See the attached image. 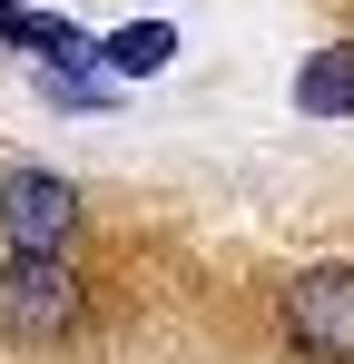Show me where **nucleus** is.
<instances>
[{
  "label": "nucleus",
  "mask_w": 354,
  "mask_h": 364,
  "mask_svg": "<svg viewBox=\"0 0 354 364\" xmlns=\"http://www.w3.org/2000/svg\"><path fill=\"white\" fill-rule=\"evenodd\" d=\"M276 335L295 364H354V256H315L276 286Z\"/></svg>",
  "instance_id": "nucleus-1"
},
{
  "label": "nucleus",
  "mask_w": 354,
  "mask_h": 364,
  "mask_svg": "<svg viewBox=\"0 0 354 364\" xmlns=\"http://www.w3.org/2000/svg\"><path fill=\"white\" fill-rule=\"evenodd\" d=\"M79 266L69 256H0V335L10 345H59L69 325H79Z\"/></svg>",
  "instance_id": "nucleus-2"
},
{
  "label": "nucleus",
  "mask_w": 354,
  "mask_h": 364,
  "mask_svg": "<svg viewBox=\"0 0 354 364\" xmlns=\"http://www.w3.org/2000/svg\"><path fill=\"white\" fill-rule=\"evenodd\" d=\"M0 246L10 256H69L79 246V187L59 168H10L0 178Z\"/></svg>",
  "instance_id": "nucleus-3"
},
{
  "label": "nucleus",
  "mask_w": 354,
  "mask_h": 364,
  "mask_svg": "<svg viewBox=\"0 0 354 364\" xmlns=\"http://www.w3.org/2000/svg\"><path fill=\"white\" fill-rule=\"evenodd\" d=\"M0 40H10V50H30L40 69H89V60H99V40H89L79 20L40 10V0H0Z\"/></svg>",
  "instance_id": "nucleus-4"
},
{
  "label": "nucleus",
  "mask_w": 354,
  "mask_h": 364,
  "mask_svg": "<svg viewBox=\"0 0 354 364\" xmlns=\"http://www.w3.org/2000/svg\"><path fill=\"white\" fill-rule=\"evenodd\" d=\"M295 109L305 119H354V40H335L295 69Z\"/></svg>",
  "instance_id": "nucleus-5"
},
{
  "label": "nucleus",
  "mask_w": 354,
  "mask_h": 364,
  "mask_svg": "<svg viewBox=\"0 0 354 364\" xmlns=\"http://www.w3.org/2000/svg\"><path fill=\"white\" fill-rule=\"evenodd\" d=\"M168 60H177V30H168V20H128V30L99 40V69H109V79H158Z\"/></svg>",
  "instance_id": "nucleus-6"
}]
</instances>
